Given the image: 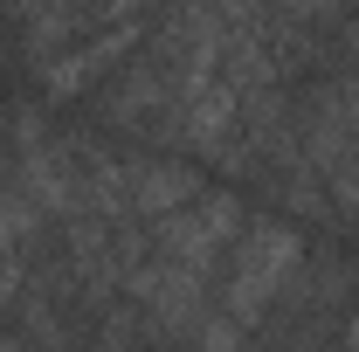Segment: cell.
<instances>
[{"mask_svg":"<svg viewBox=\"0 0 359 352\" xmlns=\"http://www.w3.org/2000/svg\"><path fill=\"white\" fill-rule=\"evenodd\" d=\"M297 263H304V235H297V228H283V221H256V228H242L235 263H228L222 311L249 332V325L276 304V290L297 276Z\"/></svg>","mask_w":359,"mask_h":352,"instance_id":"6da1fadb","label":"cell"},{"mask_svg":"<svg viewBox=\"0 0 359 352\" xmlns=\"http://www.w3.org/2000/svg\"><path fill=\"white\" fill-rule=\"evenodd\" d=\"M235 194H194L187 208H173L166 221H152V256L159 263H180V269H215L228 242H235Z\"/></svg>","mask_w":359,"mask_h":352,"instance_id":"7a4b0ae2","label":"cell"},{"mask_svg":"<svg viewBox=\"0 0 359 352\" xmlns=\"http://www.w3.org/2000/svg\"><path fill=\"white\" fill-rule=\"evenodd\" d=\"M132 42H138V21H125V28H104V35H97L90 48L62 55V62H48V76H42V83H48V97H83V90L97 83L111 62H125V55H132Z\"/></svg>","mask_w":359,"mask_h":352,"instance_id":"3957f363","label":"cell"},{"mask_svg":"<svg viewBox=\"0 0 359 352\" xmlns=\"http://www.w3.org/2000/svg\"><path fill=\"white\" fill-rule=\"evenodd\" d=\"M194 194H201L194 166H173V159L132 166V215H138V221H166L173 208H187Z\"/></svg>","mask_w":359,"mask_h":352,"instance_id":"277c9868","label":"cell"},{"mask_svg":"<svg viewBox=\"0 0 359 352\" xmlns=\"http://www.w3.org/2000/svg\"><path fill=\"white\" fill-rule=\"evenodd\" d=\"M283 14H297V21H325V14H346V0H276Z\"/></svg>","mask_w":359,"mask_h":352,"instance_id":"8992f818","label":"cell"},{"mask_svg":"<svg viewBox=\"0 0 359 352\" xmlns=\"http://www.w3.org/2000/svg\"><path fill=\"white\" fill-rule=\"evenodd\" d=\"M35 221H42V208L28 187H0V304L21 290V249H28Z\"/></svg>","mask_w":359,"mask_h":352,"instance_id":"5b68a950","label":"cell"},{"mask_svg":"<svg viewBox=\"0 0 359 352\" xmlns=\"http://www.w3.org/2000/svg\"><path fill=\"white\" fill-rule=\"evenodd\" d=\"M0 180H7V152H0Z\"/></svg>","mask_w":359,"mask_h":352,"instance_id":"52a82bcc","label":"cell"}]
</instances>
